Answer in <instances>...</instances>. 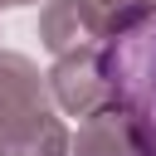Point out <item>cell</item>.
Listing matches in <instances>:
<instances>
[{
    "mask_svg": "<svg viewBox=\"0 0 156 156\" xmlns=\"http://www.w3.org/2000/svg\"><path fill=\"white\" fill-rule=\"evenodd\" d=\"M0 5H39V0H0Z\"/></svg>",
    "mask_w": 156,
    "mask_h": 156,
    "instance_id": "5",
    "label": "cell"
},
{
    "mask_svg": "<svg viewBox=\"0 0 156 156\" xmlns=\"http://www.w3.org/2000/svg\"><path fill=\"white\" fill-rule=\"evenodd\" d=\"M39 39L54 58L73 49H98L107 44V10L98 0H49L39 15Z\"/></svg>",
    "mask_w": 156,
    "mask_h": 156,
    "instance_id": "3",
    "label": "cell"
},
{
    "mask_svg": "<svg viewBox=\"0 0 156 156\" xmlns=\"http://www.w3.org/2000/svg\"><path fill=\"white\" fill-rule=\"evenodd\" d=\"M49 117L54 112H49V93H44L39 68L20 54H0V151L34 136Z\"/></svg>",
    "mask_w": 156,
    "mask_h": 156,
    "instance_id": "1",
    "label": "cell"
},
{
    "mask_svg": "<svg viewBox=\"0 0 156 156\" xmlns=\"http://www.w3.org/2000/svg\"><path fill=\"white\" fill-rule=\"evenodd\" d=\"M68 156H141V146H136V132H132L127 112L107 107V112L83 117L78 141L68 146Z\"/></svg>",
    "mask_w": 156,
    "mask_h": 156,
    "instance_id": "4",
    "label": "cell"
},
{
    "mask_svg": "<svg viewBox=\"0 0 156 156\" xmlns=\"http://www.w3.org/2000/svg\"><path fill=\"white\" fill-rule=\"evenodd\" d=\"M146 5H151V10H156V0H146Z\"/></svg>",
    "mask_w": 156,
    "mask_h": 156,
    "instance_id": "6",
    "label": "cell"
},
{
    "mask_svg": "<svg viewBox=\"0 0 156 156\" xmlns=\"http://www.w3.org/2000/svg\"><path fill=\"white\" fill-rule=\"evenodd\" d=\"M49 88H54L58 107L73 112V117H93V112L117 107L112 102V78H107V63H102V44L58 54L54 68H49Z\"/></svg>",
    "mask_w": 156,
    "mask_h": 156,
    "instance_id": "2",
    "label": "cell"
}]
</instances>
